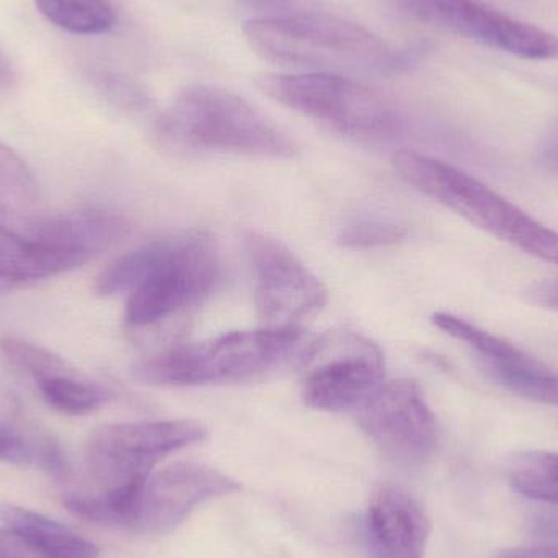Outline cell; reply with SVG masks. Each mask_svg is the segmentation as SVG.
<instances>
[{
  "mask_svg": "<svg viewBox=\"0 0 558 558\" xmlns=\"http://www.w3.org/2000/svg\"><path fill=\"white\" fill-rule=\"evenodd\" d=\"M52 25L75 35H100L113 28L117 12L108 0H35Z\"/></svg>",
  "mask_w": 558,
  "mask_h": 558,
  "instance_id": "18",
  "label": "cell"
},
{
  "mask_svg": "<svg viewBox=\"0 0 558 558\" xmlns=\"http://www.w3.org/2000/svg\"><path fill=\"white\" fill-rule=\"evenodd\" d=\"M245 5L265 12L264 16L288 15L298 12L305 0H242Z\"/></svg>",
  "mask_w": 558,
  "mask_h": 558,
  "instance_id": "29",
  "label": "cell"
},
{
  "mask_svg": "<svg viewBox=\"0 0 558 558\" xmlns=\"http://www.w3.org/2000/svg\"><path fill=\"white\" fill-rule=\"evenodd\" d=\"M0 354L13 369L25 374L36 384L48 377L74 371L64 357L16 337L0 338Z\"/></svg>",
  "mask_w": 558,
  "mask_h": 558,
  "instance_id": "24",
  "label": "cell"
},
{
  "mask_svg": "<svg viewBox=\"0 0 558 558\" xmlns=\"http://www.w3.org/2000/svg\"><path fill=\"white\" fill-rule=\"evenodd\" d=\"M393 166L423 195L518 251L558 267V232L458 167L413 150H400Z\"/></svg>",
  "mask_w": 558,
  "mask_h": 558,
  "instance_id": "4",
  "label": "cell"
},
{
  "mask_svg": "<svg viewBox=\"0 0 558 558\" xmlns=\"http://www.w3.org/2000/svg\"><path fill=\"white\" fill-rule=\"evenodd\" d=\"M241 490L229 475L195 462H177L150 475L141 505L137 533L163 536L208 501Z\"/></svg>",
  "mask_w": 558,
  "mask_h": 558,
  "instance_id": "12",
  "label": "cell"
},
{
  "mask_svg": "<svg viewBox=\"0 0 558 558\" xmlns=\"http://www.w3.org/2000/svg\"><path fill=\"white\" fill-rule=\"evenodd\" d=\"M244 35L267 61L324 74H402L425 52L423 46L392 48L364 26L327 13L257 16L245 23Z\"/></svg>",
  "mask_w": 558,
  "mask_h": 558,
  "instance_id": "2",
  "label": "cell"
},
{
  "mask_svg": "<svg viewBox=\"0 0 558 558\" xmlns=\"http://www.w3.org/2000/svg\"><path fill=\"white\" fill-rule=\"evenodd\" d=\"M208 429L195 420L111 423L95 429L85 448L90 490L71 494L74 517L104 526L136 531L154 468L179 449L198 445Z\"/></svg>",
  "mask_w": 558,
  "mask_h": 558,
  "instance_id": "1",
  "label": "cell"
},
{
  "mask_svg": "<svg viewBox=\"0 0 558 558\" xmlns=\"http://www.w3.org/2000/svg\"><path fill=\"white\" fill-rule=\"evenodd\" d=\"M488 373L500 386L537 403L558 407V373L523 353L500 363H488Z\"/></svg>",
  "mask_w": 558,
  "mask_h": 558,
  "instance_id": "17",
  "label": "cell"
},
{
  "mask_svg": "<svg viewBox=\"0 0 558 558\" xmlns=\"http://www.w3.org/2000/svg\"><path fill=\"white\" fill-rule=\"evenodd\" d=\"M38 202V183L25 160L0 141V211L23 215Z\"/></svg>",
  "mask_w": 558,
  "mask_h": 558,
  "instance_id": "22",
  "label": "cell"
},
{
  "mask_svg": "<svg viewBox=\"0 0 558 558\" xmlns=\"http://www.w3.org/2000/svg\"><path fill=\"white\" fill-rule=\"evenodd\" d=\"M0 523L45 558H98L100 550L71 527L15 505H0Z\"/></svg>",
  "mask_w": 558,
  "mask_h": 558,
  "instance_id": "16",
  "label": "cell"
},
{
  "mask_svg": "<svg viewBox=\"0 0 558 558\" xmlns=\"http://www.w3.org/2000/svg\"><path fill=\"white\" fill-rule=\"evenodd\" d=\"M25 242L26 238L0 225V251H3V248L20 247V245L25 244Z\"/></svg>",
  "mask_w": 558,
  "mask_h": 558,
  "instance_id": "33",
  "label": "cell"
},
{
  "mask_svg": "<svg viewBox=\"0 0 558 558\" xmlns=\"http://www.w3.org/2000/svg\"><path fill=\"white\" fill-rule=\"evenodd\" d=\"M130 225L108 209L90 208L51 216L29 226V241L54 245L82 255L88 262L123 241Z\"/></svg>",
  "mask_w": 558,
  "mask_h": 558,
  "instance_id": "14",
  "label": "cell"
},
{
  "mask_svg": "<svg viewBox=\"0 0 558 558\" xmlns=\"http://www.w3.org/2000/svg\"><path fill=\"white\" fill-rule=\"evenodd\" d=\"M508 478L518 494L558 507L557 452L536 451L520 456Z\"/></svg>",
  "mask_w": 558,
  "mask_h": 558,
  "instance_id": "21",
  "label": "cell"
},
{
  "mask_svg": "<svg viewBox=\"0 0 558 558\" xmlns=\"http://www.w3.org/2000/svg\"><path fill=\"white\" fill-rule=\"evenodd\" d=\"M157 144L175 154H239L288 159L298 144L245 98L211 85H192L160 114Z\"/></svg>",
  "mask_w": 558,
  "mask_h": 558,
  "instance_id": "3",
  "label": "cell"
},
{
  "mask_svg": "<svg viewBox=\"0 0 558 558\" xmlns=\"http://www.w3.org/2000/svg\"><path fill=\"white\" fill-rule=\"evenodd\" d=\"M13 82H15V71L12 62L0 51V88H10Z\"/></svg>",
  "mask_w": 558,
  "mask_h": 558,
  "instance_id": "32",
  "label": "cell"
},
{
  "mask_svg": "<svg viewBox=\"0 0 558 558\" xmlns=\"http://www.w3.org/2000/svg\"><path fill=\"white\" fill-rule=\"evenodd\" d=\"M0 558H45L39 556L19 534L2 527L0 530Z\"/></svg>",
  "mask_w": 558,
  "mask_h": 558,
  "instance_id": "27",
  "label": "cell"
},
{
  "mask_svg": "<svg viewBox=\"0 0 558 558\" xmlns=\"http://www.w3.org/2000/svg\"><path fill=\"white\" fill-rule=\"evenodd\" d=\"M539 160L547 172L558 177V131L541 150Z\"/></svg>",
  "mask_w": 558,
  "mask_h": 558,
  "instance_id": "31",
  "label": "cell"
},
{
  "mask_svg": "<svg viewBox=\"0 0 558 558\" xmlns=\"http://www.w3.org/2000/svg\"><path fill=\"white\" fill-rule=\"evenodd\" d=\"M302 363L301 397L311 409H357L384 384L383 351L363 335H328L312 344Z\"/></svg>",
  "mask_w": 558,
  "mask_h": 558,
  "instance_id": "8",
  "label": "cell"
},
{
  "mask_svg": "<svg viewBox=\"0 0 558 558\" xmlns=\"http://www.w3.org/2000/svg\"><path fill=\"white\" fill-rule=\"evenodd\" d=\"M45 402L56 412L82 416L94 412L107 399L105 390L90 383L78 371L58 374L36 384Z\"/></svg>",
  "mask_w": 558,
  "mask_h": 558,
  "instance_id": "20",
  "label": "cell"
},
{
  "mask_svg": "<svg viewBox=\"0 0 558 558\" xmlns=\"http://www.w3.org/2000/svg\"><path fill=\"white\" fill-rule=\"evenodd\" d=\"M360 426L389 461L403 468L425 465L438 448V422L418 384L384 383L360 407Z\"/></svg>",
  "mask_w": 558,
  "mask_h": 558,
  "instance_id": "10",
  "label": "cell"
},
{
  "mask_svg": "<svg viewBox=\"0 0 558 558\" xmlns=\"http://www.w3.org/2000/svg\"><path fill=\"white\" fill-rule=\"evenodd\" d=\"M432 322L442 333L471 347L478 356L484 357L485 364L514 360V357L524 353L520 348L511 344L510 341L504 340L497 335L488 333L477 325L448 314V312H436L432 315Z\"/></svg>",
  "mask_w": 558,
  "mask_h": 558,
  "instance_id": "23",
  "label": "cell"
},
{
  "mask_svg": "<svg viewBox=\"0 0 558 558\" xmlns=\"http://www.w3.org/2000/svg\"><path fill=\"white\" fill-rule=\"evenodd\" d=\"M87 262L74 252L26 239L20 247L0 251V294L69 274Z\"/></svg>",
  "mask_w": 558,
  "mask_h": 558,
  "instance_id": "15",
  "label": "cell"
},
{
  "mask_svg": "<svg viewBox=\"0 0 558 558\" xmlns=\"http://www.w3.org/2000/svg\"><path fill=\"white\" fill-rule=\"evenodd\" d=\"M0 461L38 465L54 477H65L68 464L61 449L48 436H29L10 423L0 422Z\"/></svg>",
  "mask_w": 558,
  "mask_h": 558,
  "instance_id": "19",
  "label": "cell"
},
{
  "mask_svg": "<svg viewBox=\"0 0 558 558\" xmlns=\"http://www.w3.org/2000/svg\"><path fill=\"white\" fill-rule=\"evenodd\" d=\"M301 340L302 328L231 331L156 354L137 364L134 376L154 386L238 383L277 366Z\"/></svg>",
  "mask_w": 558,
  "mask_h": 558,
  "instance_id": "5",
  "label": "cell"
},
{
  "mask_svg": "<svg viewBox=\"0 0 558 558\" xmlns=\"http://www.w3.org/2000/svg\"><path fill=\"white\" fill-rule=\"evenodd\" d=\"M262 327L302 328L327 304V289L284 244L251 232L245 238Z\"/></svg>",
  "mask_w": 558,
  "mask_h": 558,
  "instance_id": "9",
  "label": "cell"
},
{
  "mask_svg": "<svg viewBox=\"0 0 558 558\" xmlns=\"http://www.w3.org/2000/svg\"><path fill=\"white\" fill-rule=\"evenodd\" d=\"M407 229L392 221L380 219H366V221L353 222L341 229L338 234V245L353 251H366V248L387 247L405 239Z\"/></svg>",
  "mask_w": 558,
  "mask_h": 558,
  "instance_id": "25",
  "label": "cell"
},
{
  "mask_svg": "<svg viewBox=\"0 0 558 558\" xmlns=\"http://www.w3.org/2000/svg\"><path fill=\"white\" fill-rule=\"evenodd\" d=\"M498 558H558L556 547H517L500 553Z\"/></svg>",
  "mask_w": 558,
  "mask_h": 558,
  "instance_id": "30",
  "label": "cell"
},
{
  "mask_svg": "<svg viewBox=\"0 0 558 558\" xmlns=\"http://www.w3.org/2000/svg\"><path fill=\"white\" fill-rule=\"evenodd\" d=\"M222 275L211 234L183 231L157 239L149 274L130 292L124 317L133 327H149L205 301Z\"/></svg>",
  "mask_w": 558,
  "mask_h": 558,
  "instance_id": "6",
  "label": "cell"
},
{
  "mask_svg": "<svg viewBox=\"0 0 558 558\" xmlns=\"http://www.w3.org/2000/svg\"><path fill=\"white\" fill-rule=\"evenodd\" d=\"M262 94L354 140H389L399 117L376 92L347 75L304 72L258 77Z\"/></svg>",
  "mask_w": 558,
  "mask_h": 558,
  "instance_id": "7",
  "label": "cell"
},
{
  "mask_svg": "<svg viewBox=\"0 0 558 558\" xmlns=\"http://www.w3.org/2000/svg\"><path fill=\"white\" fill-rule=\"evenodd\" d=\"M420 22L526 59H558V36L478 0H403Z\"/></svg>",
  "mask_w": 558,
  "mask_h": 558,
  "instance_id": "11",
  "label": "cell"
},
{
  "mask_svg": "<svg viewBox=\"0 0 558 558\" xmlns=\"http://www.w3.org/2000/svg\"><path fill=\"white\" fill-rule=\"evenodd\" d=\"M90 78L98 94L120 110L144 111L150 105L147 92L126 75L108 69H97L92 72Z\"/></svg>",
  "mask_w": 558,
  "mask_h": 558,
  "instance_id": "26",
  "label": "cell"
},
{
  "mask_svg": "<svg viewBox=\"0 0 558 558\" xmlns=\"http://www.w3.org/2000/svg\"><path fill=\"white\" fill-rule=\"evenodd\" d=\"M429 533L428 514L405 488L386 484L371 495L364 536L374 558H423Z\"/></svg>",
  "mask_w": 558,
  "mask_h": 558,
  "instance_id": "13",
  "label": "cell"
},
{
  "mask_svg": "<svg viewBox=\"0 0 558 558\" xmlns=\"http://www.w3.org/2000/svg\"><path fill=\"white\" fill-rule=\"evenodd\" d=\"M526 295L531 304L558 312V278L536 282L527 289Z\"/></svg>",
  "mask_w": 558,
  "mask_h": 558,
  "instance_id": "28",
  "label": "cell"
}]
</instances>
